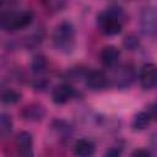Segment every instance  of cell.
I'll list each match as a JSON object with an SVG mask.
<instances>
[{"label": "cell", "instance_id": "9a60e30c", "mask_svg": "<svg viewBox=\"0 0 157 157\" xmlns=\"http://www.w3.org/2000/svg\"><path fill=\"white\" fill-rule=\"evenodd\" d=\"M12 131V119L9 114L1 113L0 115V134L1 136H6Z\"/></svg>", "mask_w": 157, "mask_h": 157}, {"label": "cell", "instance_id": "3957f363", "mask_svg": "<svg viewBox=\"0 0 157 157\" xmlns=\"http://www.w3.org/2000/svg\"><path fill=\"white\" fill-rule=\"evenodd\" d=\"M53 44L54 47L63 52L70 53L75 47V27L69 21H61L54 28L53 36Z\"/></svg>", "mask_w": 157, "mask_h": 157}, {"label": "cell", "instance_id": "30bf717a", "mask_svg": "<svg viewBox=\"0 0 157 157\" xmlns=\"http://www.w3.org/2000/svg\"><path fill=\"white\" fill-rule=\"evenodd\" d=\"M119 58H120V52L114 45H107L99 53V59L102 65L108 69H113L114 66H117Z\"/></svg>", "mask_w": 157, "mask_h": 157}, {"label": "cell", "instance_id": "7c38bea8", "mask_svg": "<svg viewBox=\"0 0 157 157\" xmlns=\"http://www.w3.org/2000/svg\"><path fill=\"white\" fill-rule=\"evenodd\" d=\"M94 144L86 137L78 139L74 145V153L76 157H92L94 155Z\"/></svg>", "mask_w": 157, "mask_h": 157}, {"label": "cell", "instance_id": "e0dca14e", "mask_svg": "<svg viewBox=\"0 0 157 157\" xmlns=\"http://www.w3.org/2000/svg\"><path fill=\"white\" fill-rule=\"evenodd\" d=\"M123 45H124L126 49H129V50H134V49H136L137 45H139V39H137L136 36L129 34V36H126V37L124 38Z\"/></svg>", "mask_w": 157, "mask_h": 157}, {"label": "cell", "instance_id": "d6986e66", "mask_svg": "<svg viewBox=\"0 0 157 157\" xmlns=\"http://www.w3.org/2000/svg\"><path fill=\"white\" fill-rule=\"evenodd\" d=\"M131 157H152V156H151V152L146 148H136L131 153Z\"/></svg>", "mask_w": 157, "mask_h": 157}, {"label": "cell", "instance_id": "5b68a950", "mask_svg": "<svg viewBox=\"0 0 157 157\" xmlns=\"http://www.w3.org/2000/svg\"><path fill=\"white\" fill-rule=\"evenodd\" d=\"M140 28L144 34L153 37L157 34V9L146 6L140 13Z\"/></svg>", "mask_w": 157, "mask_h": 157}, {"label": "cell", "instance_id": "ac0fdd59", "mask_svg": "<svg viewBox=\"0 0 157 157\" xmlns=\"http://www.w3.org/2000/svg\"><path fill=\"white\" fill-rule=\"evenodd\" d=\"M120 155H121V147L113 146L105 151L103 157H120Z\"/></svg>", "mask_w": 157, "mask_h": 157}, {"label": "cell", "instance_id": "52a82bcc", "mask_svg": "<svg viewBox=\"0 0 157 157\" xmlns=\"http://www.w3.org/2000/svg\"><path fill=\"white\" fill-rule=\"evenodd\" d=\"M15 146L18 157H33V139L28 131H21L16 135Z\"/></svg>", "mask_w": 157, "mask_h": 157}, {"label": "cell", "instance_id": "9c48e42d", "mask_svg": "<svg viewBox=\"0 0 157 157\" xmlns=\"http://www.w3.org/2000/svg\"><path fill=\"white\" fill-rule=\"evenodd\" d=\"M75 94V90L70 83H60L55 86L52 91V99L55 104H65L67 103Z\"/></svg>", "mask_w": 157, "mask_h": 157}, {"label": "cell", "instance_id": "603a6c76", "mask_svg": "<svg viewBox=\"0 0 157 157\" xmlns=\"http://www.w3.org/2000/svg\"><path fill=\"white\" fill-rule=\"evenodd\" d=\"M151 147H152L153 156L157 157V132L152 135V139H151Z\"/></svg>", "mask_w": 157, "mask_h": 157}, {"label": "cell", "instance_id": "6da1fadb", "mask_svg": "<svg viewBox=\"0 0 157 157\" xmlns=\"http://www.w3.org/2000/svg\"><path fill=\"white\" fill-rule=\"evenodd\" d=\"M124 25V12L118 5H110L97 15V26L105 36H115L121 32Z\"/></svg>", "mask_w": 157, "mask_h": 157}, {"label": "cell", "instance_id": "2e32d148", "mask_svg": "<svg viewBox=\"0 0 157 157\" xmlns=\"http://www.w3.org/2000/svg\"><path fill=\"white\" fill-rule=\"evenodd\" d=\"M45 67H47V60H45V58L43 55L38 54V55H36L32 59V61H31V70H32V72L40 74V72H43L45 70Z\"/></svg>", "mask_w": 157, "mask_h": 157}, {"label": "cell", "instance_id": "8fae6325", "mask_svg": "<svg viewBox=\"0 0 157 157\" xmlns=\"http://www.w3.org/2000/svg\"><path fill=\"white\" fill-rule=\"evenodd\" d=\"M45 114V110L43 108V105L38 104V103H32L26 105L22 110H21V117L27 120V121H38L42 120L43 117Z\"/></svg>", "mask_w": 157, "mask_h": 157}, {"label": "cell", "instance_id": "ffe728a7", "mask_svg": "<svg viewBox=\"0 0 157 157\" xmlns=\"http://www.w3.org/2000/svg\"><path fill=\"white\" fill-rule=\"evenodd\" d=\"M48 86V81L45 80V78H38V80H36L34 82H33V87L38 91H44L45 90V87Z\"/></svg>", "mask_w": 157, "mask_h": 157}, {"label": "cell", "instance_id": "ba28073f", "mask_svg": "<svg viewBox=\"0 0 157 157\" xmlns=\"http://www.w3.org/2000/svg\"><path fill=\"white\" fill-rule=\"evenodd\" d=\"M85 82L86 86L92 90V91H101L107 87L108 82V76L99 70H88L86 76H85Z\"/></svg>", "mask_w": 157, "mask_h": 157}, {"label": "cell", "instance_id": "8992f818", "mask_svg": "<svg viewBox=\"0 0 157 157\" xmlns=\"http://www.w3.org/2000/svg\"><path fill=\"white\" fill-rule=\"evenodd\" d=\"M139 82L144 90H151L157 85V65L148 63L141 66L139 71Z\"/></svg>", "mask_w": 157, "mask_h": 157}, {"label": "cell", "instance_id": "277c9868", "mask_svg": "<svg viewBox=\"0 0 157 157\" xmlns=\"http://www.w3.org/2000/svg\"><path fill=\"white\" fill-rule=\"evenodd\" d=\"M134 78L135 72L130 65H117L112 69V72L108 76V82L117 88H128Z\"/></svg>", "mask_w": 157, "mask_h": 157}, {"label": "cell", "instance_id": "44dd1931", "mask_svg": "<svg viewBox=\"0 0 157 157\" xmlns=\"http://www.w3.org/2000/svg\"><path fill=\"white\" fill-rule=\"evenodd\" d=\"M147 113L150 114V117H151V119H152V120L157 121V102L152 103V104L148 107Z\"/></svg>", "mask_w": 157, "mask_h": 157}, {"label": "cell", "instance_id": "7402d4cb", "mask_svg": "<svg viewBox=\"0 0 157 157\" xmlns=\"http://www.w3.org/2000/svg\"><path fill=\"white\" fill-rule=\"evenodd\" d=\"M45 5L48 6V9L50 10H55V11H60V9L65 5L64 2H59V1H49V2H45Z\"/></svg>", "mask_w": 157, "mask_h": 157}, {"label": "cell", "instance_id": "7a4b0ae2", "mask_svg": "<svg viewBox=\"0 0 157 157\" xmlns=\"http://www.w3.org/2000/svg\"><path fill=\"white\" fill-rule=\"evenodd\" d=\"M34 20V12L29 9H7L2 10L0 15V26L4 31L13 32L27 28Z\"/></svg>", "mask_w": 157, "mask_h": 157}, {"label": "cell", "instance_id": "5bb4252c", "mask_svg": "<svg viewBox=\"0 0 157 157\" xmlns=\"http://www.w3.org/2000/svg\"><path fill=\"white\" fill-rule=\"evenodd\" d=\"M21 99V93L16 90H12V88H7V90H4L1 92V102L4 104H16L18 101Z\"/></svg>", "mask_w": 157, "mask_h": 157}, {"label": "cell", "instance_id": "4fadbf2b", "mask_svg": "<svg viewBox=\"0 0 157 157\" xmlns=\"http://www.w3.org/2000/svg\"><path fill=\"white\" fill-rule=\"evenodd\" d=\"M151 117L147 112H139L137 114H135V117L132 118L131 121V128L135 131H140V130H145L150 123H151Z\"/></svg>", "mask_w": 157, "mask_h": 157}]
</instances>
